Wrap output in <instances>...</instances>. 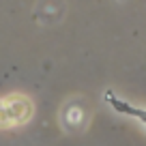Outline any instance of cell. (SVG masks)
I'll return each mask as SVG.
<instances>
[{"mask_svg":"<svg viewBox=\"0 0 146 146\" xmlns=\"http://www.w3.org/2000/svg\"><path fill=\"white\" fill-rule=\"evenodd\" d=\"M32 116V101L26 95L0 97V129L24 125Z\"/></svg>","mask_w":146,"mask_h":146,"instance_id":"cell-1","label":"cell"},{"mask_svg":"<svg viewBox=\"0 0 146 146\" xmlns=\"http://www.w3.org/2000/svg\"><path fill=\"white\" fill-rule=\"evenodd\" d=\"M62 123L69 131H82L88 123V110L82 99H73L62 108Z\"/></svg>","mask_w":146,"mask_h":146,"instance_id":"cell-2","label":"cell"},{"mask_svg":"<svg viewBox=\"0 0 146 146\" xmlns=\"http://www.w3.org/2000/svg\"><path fill=\"white\" fill-rule=\"evenodd\" d=\"M105 101H108L110 105H112V110H114L116 114H123V116H133V118L142 120V123L146 125V110H140V108H133L129 101L120 99V97H116L114 92H105Z\"/></svg>","mask_w":146,"mask_h":146,"instance_id":"cell-3","label":"cell"}]
</instances>
